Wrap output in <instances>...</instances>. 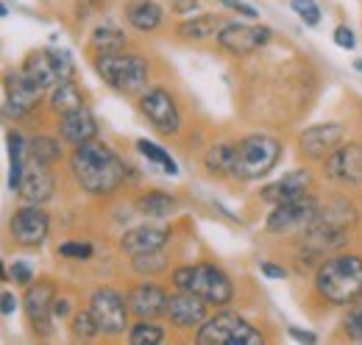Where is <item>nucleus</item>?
I'll return each mask as SVG.
<instances>
[{"label":"nucleus","mask_w":362,"mask_h":345,"mask_svg":"<svg viewBox=\"0 0 362 345\" xmlns=\"http://www.w3.org/2000/svg\"><path fill=\"white\" fill-rule=\"evenodd\" d=\"M11 279H14L17 284H25V287H28V284L34 281V273H31V267H28L25 262H14V264H11Z\"/></svg>","instance_id":"38"},{"label":"nucleus","mask_w":362,"mask_h":345,"mask_svg":"<svg viewBox=\"0 0 362 345\" xmlns=\"http://www.w3.org/2000/svg\"><path fill=\"white\" fill-rule=\"evenodd\" d=\"M310 170H290L287 175H281L279 181L268 184L262 189V198L271 201V204H284V201H293V198H301L307 195L310 189Z\"/></svg>","instance_id":"20"},{"label":"nucleus","mask_w":362,"mask_h":345,"mask_svg":"<svg viewBox=\"0 0 362 345\" xmlns=\"http://www.w3.org/2000/svg\"><path fill=\"white\" fill-rule=\"evenodd\" d=\"M25 142L20 134H8V156H11V172H8V187L11 189H20V181H23V172H25Z\"/></svg>","instance_id":"29"},{"label":"nucleus","mask_w":362,"mask_h":345,"mask_svg":"<svg viewBox=\"0 0 362 345\" xmlns=\"http://www.w3.org/2000/svg\"><path fill=\"white\" fill-rule=\"evenodd\" d=\"M129 340H132L134 345H159L162 340H165V332H162V326H156V323L139 320L134 329H132Z\"/></svg>","instance_id":"32"},{"label":"nucleus","mask_w":362,"mask_h":345,"mask_svg":"<svg viewBox=\"0 0 362 345\" xmlns=\"http://www.w3.org/2000/svg\"><path fill=\"white\" fill-rule=\"evenodd\" d=\"M326 175L340 184H362V145H337L326 156Z\"/></svg>","instance_id":"14"},{"label":"nucleus","mask_w":362,"mask_h":345,"mask_svg":"<svg viewBox=\"0 0 362 345\" xmlns=\"http://www.w3.org/2000/svg\"><path fill=\"white\" fill-rule=\"evenodd\" d=\"M136 148H139V153L148 159V162H153V165H162V170L170 172V175H176L179 168H176V162L170 159V153L165 151V148H159L156 142H148V139H139L136 142Z\"/></svg>","instance_id":"31"},{"label":"nucleus","mask_w":362,"mask_h":345,"mask_svg":"<svg viewBox=\"0 0 362 345\" xmlns=\"http://www.w3.org/2000/svg\"><path fill=\"white\" fill-rule=\"evenodd\" d=\"M271 28L265 25H245V23H226L218 31V42L223 50L234 53V56H251L254 50L265 47L271 42Z\"/></svg>","instance_id":"10"},{"label":"nucleus","mask_w":362,"mask_h":345,"mask_svg":"<svg viewBox=\"0 0 362 345\" xmlns=\"http://www.w3.org/2000/svg\"><path fill=\"white\" fill-rule=\"evenodd\" d=\"M90 312L95 315V323L103 334L117 337L126 332L129 326V306L123 301L120 293H115L112 287H98L90 298Z\"/></svg>","instance_id":"9"},{"label":"nucleus","mask_w":362,"mask_h":345,"mask_svg":"<svg viewBox=\"0 0 362 345\" xmlns=\"http://www.w3.org/2000/svg\"><path fill=\"white\" fill-rule=\"evenodd\" d=\"M221 3H223L226 8H231V11L248 17V20H257V17H259V11H257L254 6H248V3H243V0H221Z\"/></svg>","instance_id":"39"},{"label":"nucleus","mask_w":362,"mask_h":345,"mask_svg":"<svg viewBox=\"0 0 362 345\" xmlns=\"http://www.w3.org/2000/svg\"><path fill=\"white\" fill-rule=\"evenodd\" d=\"M315 290L323 301L349 306L362 296V259L354 254L329 257L315 273Z\"/></svg>","instance_id":"2"},{"label":"nucleus","mask_w":362,"mask_h":345,"mask_svg":"<svg viewBox=\"0 0 362 345\" xmlns=\"http://www.w3.org/2000/svg\"><path fill=\"white\" fill-rule=\"evenodd\" d=\"M73 332H76V337H95V334H100V329H98V323H95V315H92L90 309L87 312H78L76 315V320H73Z\"/></svg>","instance_id":"35"},{"label":"nucleus","mask_w":362,"mask_h":345,"mask_svg":"<svg viewBox=\"0 0 362 345\" xmlns=\"http://www.w3.org/2000/svg\"><path fill=\"white\" fill-rule=\"evenodd\" d=\"M136 212L145 217H162L173 215L176 212V198L168 192H145L142 198H136Z\"/></svg>","instance_id":"26"},{"label":"nucleus","mask_w":362,"mask_h":345,"mask_svg":"<svg viewBox=\"0 0 362 345\" xmlns=\"http://www.w3.org/2000/svg\"><path fill=\"white\" fill-rule=\"evenodd\" d=\"M320 204L313 195H301L284 204H276L271 215H268V231L271 234H296V231H307L315 223Z\"/></svg>","instance_id":"8"},{"label":"nucleus","mask_w":362,"mask_h":345,"mask_svg":"<svg viewBox=\"0 0 362 345\" xmlns=\"http://www.w3.org/2000/svg\"><path fill=\"white\" fill-rule=\"evenodd\" d=\"M290 6L301 17V23H307V25H317L320 23V8H317L315 0H290Z\"/></svg>","instance_id":"34"},{"label":"nucleus","mask_w":362,"mask_h":345,"mask_svg":"<svg viewBox=\"0 0 362 345\" xmlns=\"http://www.w3.org/2000/svg\"><path fill=\"white\" fill-rule=\"evenodd\" d=\"M231 159H234V145L221 142V145H212L204 156V165L206 170L215 172V175H231Z\"/></svg>","instance_id":"28"},{"label":"nucleus","mask_w":362,"mask_h":345,"mask_svg":"<svg viewBox=\"0 0 362 345\" xmlns=\"http://www.w3.org/2000/svg\"><path fill=\"white\" fill-rule=\"evenodd\" d=\"M90 45L98 56H100V53H120V50L126 47V37H123V31L115 28V25H98V28L92 31Z\"/></svg>","instance_id":"27"},{"label":"nucleus","mask_w":362,"mask_h":345,"mask_svg":"<svg viewBox=\"0 0 362 345\" xmlns=\"http://www.w3.org/2000/svg\"><path fill=\"white\" fill-rule=\"evenodd\" d=\"M47 228H50L47 215L37 206V204L17 209L14 217H11V237H14L20 245H28V248H34V245H42V242H45Z\"/></svg>","instance_id":"13"},{"label":"nucleus","mask_w":362,"mask_h":345,"mask_svg":"<svg viewBox=\"0 0 362 345\" xmlns=\"http://www.w3.org/2000/svg\"><path fill=\"white\" fill-rule=\"evenodd\" d=\"M70 170L81 184V189H87L90 195H112L126 178L123 159L103 142L76 145L70 156Z\"/></svg>","instance_id":"1"},{"label":"nucleus","mask_w":362,"mask_h":345,"mask_svg":"<svg viewBox=\"0 0 362 345\" xmlns=\"http://www.w3.org/2000/svg\"><path fill=\"white\" fill-rule=\"evenodd\" d=\"M195 6H198V0H173V11H179V14L192 11Z\"/></svg>","instance_id":"43"},{"label":"nucleus","mask_w":362,"mask_h":345,"mask_svg":"<svg viewBox=\"0 0 362 345\" xmlns=\"http://www.w3.org/2000/svg\"><path fill=\"white\" fill-rule=\"evenodd\" d=\"M343 326H346V334H349L351 340L362 343V303L349 312V317H346V323H343Z\"/></svg>","instance_id":"36"},{"label":"nucleus","mask_w":362,"mask_h":345,"mask_svg":"<svg viewBox=\"0 0 362 345\" xmlns=\"http://www.w3.org/2000/svg\"><path fill=\"white\" fill-rule=\"evenodd\" d=\"M59 131L62 136L70 142V145H84V142H92L95 134H98V123L87 109H76L70 115H62V123H59Z\"/></svg>","instance_id":"22"},{"label":"nucleus","mask_w":362,"mask_h":345,"mask_svg":"<svg viewBox=\"0 0 362 345\" xmlns=\"http://www.w3.org/2000/svg\"><path fill=\"white\" fill-rule=\"evenodd\" d=\"M281 159V142L268 134H251L234 142V159H231V175L240 181L262 178L276 168Z\"/></svg>","instance_id":"3"},{"label":"nucleus","mask_w":362,"mask_h":345,"mask_svg":"<svg viewBox=\"0 0 362 345\" xmlns=\"http://www.w3.org/2000/svg\"><path fill=\"white\" fill-rule=\"evenodd\" d=\"M95 70L106 84L123 95L139 92L148 84V64L134 53H100L95 59Z\"/></svg>","instance_id":"5"},{"label":"nucleus","mask_w":362,"mask_h":345,"mask_svg":"<svg viewBox=\"0 0 362 345\" xmlns=\"http://www.w3.org/2000/svg\"><path fill=\"white\" fill-rule=\"evenodd\" d=\"M226 23L215 14H201L195 20H187L179 25V34L184 40H209V37H218V31L223 28Z\"/></svg>","instance_id":"25"},{"label":"nucleus","mask_w":362,"mask_h":345,"mask_svg":"<svg viewBox=\"0 0 362 345\" xmlns=\"http://www.w3.org/2000/svg\"><path fill=\"white\" fill-rule=\"evenodd\" d=\"M165 315H168L170 323H176L179 329H192V326H198V323L206 320V301L198 298V296H192V293L179 290L176 296H168Z\"/></svg>","instance_id":"16"},{"label":"nucleus","mask_w":362,"mask_h":345,"mask_svg":"<svg viewBox=\"0 0 362 345\" xmlns=\"http://www.w3.org/2000/svg\"><path fill=\"white\" fill-rule=\"evenodd\" d=\"M126 301H129V309L134 312L136 317L148 320V317L165 315L168 296H165V290H159L156 284H136V287H132V290H129Z\"/></svg>","instance_id":"19"},{"label":"nucleus","mask_w":362,"mask_h":345,"mask_svg":"<svg viewBox=\"0 0 362 345\" xmlns=\"http://www.w3.org/2000/svg\"><path fill=\"white\" fill-rule=\"evenodd\" d=\"M334 42L340 45V47H346V50H351L357 40H354V34H351V28H346V25H337L334 28Z\"/></svg>","instance_id":"40"},{"label":"nucleus","mask_w":362,"mask_h":345,"mask_svg":"<svg viewBox=\"0 0 362 345\" xmlns=\"http://www.w3.org/2000/svg\"><path fill=\"white\" fill-rule=\"evenodd\" d=\"M170 240V228L168 226H153V223H145V226H136L132 231H126V237L120 240V248L132 257L139 254H153L159 251L165 242Z\"/></svg>","instance_id":"17"},{"label":"nucleus","mask_w":362,"mask_h":345,"mask_svg":"<svg viewBox=\"0 0 362 345\" xmlns=\"http://www.w3.org/2000/svg\"><path fill=\"white\" fill-rule=\"evenodd\" d=\"M201 345H262L265 337L240 315L234 312H221L209 320H204L198 332Z\"/></svg>","instance_id":"6"},{"label":"nucleus","mask_w":362,"mask_h":345,"mask_svg":"<svg viewBox=\"0 0 362 345\" xmlns=\"http://www.w3.org/2000/svg\"><path fill=\"white\" fill-rule=\"evenodd\" d=\"M40 86L31 78H25V73L20 76H6V115L8 117H23L28 115L37 103H40Z\"/></svg>","instance_id":"15"},{"label":"nucleus","mask_w":362,"mask_h":345,"mask_svg":"<svg viewBox=\"0 0 362 345\" xmlns=\"http://www.w3.org/2000/svg\"><path fill=\"white\" fill-rule=\"evenodd\" d=\"M59 254L67 259H90L92 257V245L90 242H64V245H59Z\"/></svg>","instance_id":"37"},{"label":"nucleus","mask_w":362,"mask_h":345,"mask_svg":"<svg viewBox=\"0 0 362 345\" xmlns=\"http://www.w3.org/2000/svg\"><path fill=\"white\" fill-rule=\"evenodd\" d=\"M73 70H76V64L67 50H40V53H31L23 64L25 78H31L40 89L70 81Z\"/></svg>","instance_id":"7"},{"label":"nucleus","mask_w":362,"mask_h":345,"mask_svg":"<svg viewBox=\"0 0 362 345\" xmlns=\"http://www.w3.org/2000/svg\"><path fill=\"white\" fill-rule=\"evenodd\" d=\"M53 175L45 170V165H37V162H31V168H25L23 172V181H20V195H23V201H28V204H45L47 198L53 195Z\"/></svg>","instance_id":"21"},{"label":"nucleus","mask_w":362,"mask_h":345,"mask_svg":"<svg viewBox=\"0 0 362 345\" xmlns=\"http://www.w3.org/2000/svg\"><path fill=\"white\" fill-rule=\"evenodd\" d=\"M67 309H70V306H67L64 298H56V303H53V315H59V317H62V315H67Z\"/></svg>","instance_id":"45"},{"label":"nucleus","mask_w":362,"mask_h":345,"mask_svg":"<svg viewBox=\"0 0 362 345\" xmlns=\"http://www.w3.org/2000/svg\"><path fill=\"white\" fill-rule=\"evenodd\" d=\"M173 284L184 293H192L206 303H218V306L228 303L234 296L231 279L215 264H184L173 273Z\"/></svg>","instance_id":"4"},{"label":"nucleus","mask_w":362,"mask_h":345,"mask_svg":"<svg viewBox=\"0 0 362 345\" xmlns=\"http://www.w3.org/2000/svg\"><path fill=\"white\" fill-rule=\"evenodd\" d=\"M129 23L142 34L156 31L162 23V8L153 0H134V3H129Z\"/></svg>","instance_id":"23"},{"label":"nucleus","mask_w":362,"mask_h":345,"mask_svg":"<svg viewBox=\"0 0 362 345\" xmlns=\"http://www.w3.org/2000/svg\"><path fill=\"white\" fill-rule=\"evenodd\" d=\"M139 112L153 123V129L162 134H179L181 115L176 109V100L165 89H148L139 98Z\"/></svg>","instance_id":"11"},{"label":"nucleus","mask_w":362,"mask_h":345,"mask_svg":"<svg viewBox=\"0 0 362 345\" xmlns=\"http://www.w3.org/2000/svg\"><path fill=\"white\" fill-rule=\"evenodd\" d=\"M28 156H31V162H37V165H53L59 156H62V148H59V142L56 139H50V136H34L31 142H28Z\"/></svg>","instance_id":"30"},{"label":"nucleus","mask_w":362,"mask_h":345,"mask_svg":"<svg viewBox=\"0 0 362 345\" xmlns=\"http://www.w3.org/2000/svg\"><path fill=\"white\" fill-rule=\"evenodd\" d=\"M50 109H53L56 115H70V112H76V109H84V95H81V89L73 84V81L56 84L53 95H50Z\"/></svg>","instance_id":"24"},{"label":"nucleus","mask_w":362,"mask_h":345,"mask_svg":"<svg viewBox=\"0 0 362 345\" xmlns=\"http://www.w3.org/2000/svg\"><path fill=\"white\" fill-rule=\"evenodd\" d=\"M343 139V126L337 123H323V126H313L301 134L298 145H301V153L310 156V159H326Z\"/></svg>","instance_id":"18"},{"label":"nucleus","mask_w":362,"mask_h":345,"mask_svg":"<svg viewBox=\"0 0 362 345\" xmlns=\"http://www.w3.org/2000/svg\"><path fill=\"white\" fill-rule=\"evenodd\" d=\"M17 309V298L11 293H3V315H11Z\"/></svg>","instance_id":"44"},{"label":"nucleus","mask_w":362,"mask_h":345,"mask_svg":"<svg viewBox=\"0 0 362 345\" xmlns=\"http://www.w3.org/2000/svg\"><path fill=\"white\" fill-rule=\"evenodd\" d=\"M165 267H168V259L159 257L156 251H153V254H139V257H134V270L136 273H142V276L162 273Z\"/></svg>","instance_id":"33"},{"label":"nucleus","mask_w":362,"mask_h":345,"mask_svg":"<svg viewBox=\"0 0 362 345\" xmlns=\"http://www.w3.org/2000/svg\"><path fill=\"white\" fill-rule=\"evenodd\" d=\"M262 273H265V276H271V279H284V276H287V270H284V267L271 264V262H262Z\"/></svg>","instance_id":"41"},{"label":"nucleus","mask_w":362,"mask_h":345,"mask_svg":"<svg viewBox=\"0 0 362 345\" xmlns=\"http://www.w3.org/2000/svg\"><path fill=\"white\" fill-rule=\"evenodd\" d=\"M53 303H56V287H53L50 281L28 284V293H25V315H28V323L34 326V332H40L42 337L50 334Z\"/></svg>","instance_id":"12"},{"label":"nucleus","mask_w":362,"mask_h":345,"mask_svg":"<svg viewBox=\"0 0 362 345\" xmlns=\"http://www.w3.org/2000/svg\"><path fill=\"white\" fill-rule=\"evenodd\" d=\"M290 337L298 340V343H317V334L313 332H298V329H290Z\"/></svg>","instance_id":"42"}]
</instances>
